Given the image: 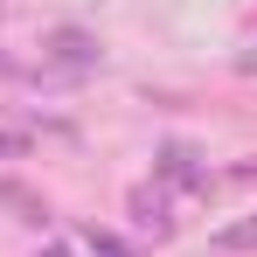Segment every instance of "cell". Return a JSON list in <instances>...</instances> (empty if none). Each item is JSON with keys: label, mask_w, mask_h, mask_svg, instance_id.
Returning a JSON list of instances; mask_svg holds the SVG:
<instances>
[{"label": "cell", "mask_w": 257, "mask_h": 257, "mask_svg": "<svg viewBox=\"0 0 257 257\" xmlns=\"http://www.w3.org/2000/svg\"><path fill=\"white\" fill-rule=\"evenodd\" d=\"M49 257H63V250H49Z\"/></svg>", "instance_id": "7"}, {"label": "cell", "mask_w": 257, "mask_h": 257, "mask_svg": "<svg viewBox=\"0 0 257 257\" xmlns=\"http://www.w3.org/2000/svg\"><path fill=\"white\" fill-rule=\"evenodd\" d=\"M132 222H139V229H153V236H167L174 229V215H167V188H132Z\"/></svg>", "instance_id": "2"}, {"label": "cell", "mask_w": 257, "mask_h": 257, "mask_svg": "<svg viewBox=\"0 0 257 257\" xmlns=\"http://www.w3.org/2000/svg\"><path fill=\"white\" fill-rule=\"evenodd\" d=\"M49 49H56L63 63H77V70H84V63H97V35H90V28H56V35H49Z\"/></svg>", "instance_id": "3"}, {"label": "cell", "mask_w": 257, "mask_h": 257, "mask_svg": "<svg viewBox=\"0 0 257 257\" xmlns=\"http://www.w3.org/2000/svg\"><path fill=\"white\" fill-rule=\"evenodd\" d=\"M84 243H90V250H97V257H132L125 243H118V236H111V229H84Z\"/></svg>", "instance_id": "6"}, {"label": "cell", "mask_w": 257, "mask_h": 257, "mask_svg": "<svg viewBox=\"0 0 257 257\" xmlns=\"http://www.w3.org/2000/svg\"><path fill=\"white\" fill-rule=\"evenodd\" d=\"M215 250H257V215L250 222H229V229L215 236Z\"/></svg>", "instance_id": "5"}, {"label": "cell", "mask_w": 257, "mask_h": 257, "mask_svg": "<svg viewBox=\"0 0 257 257\" xmlns=\"http://www.w3.org/2000/svg\"><path fill=\"white\" fill-rule=\"evenodd\" d=\"M160 174H167L174 188H209V167H202V153L188 139H167L160 146Z\"/></svg>", "instance_id": "1"}, {"label": "cell", "mask_w": 257, "mask_h": 257, "mask_svg": "<svg viewBox=\"0 0 257 257\" xmlns=\"http://www.w3.org/2000/svg\"><path fill=\"white\" fill-rule=\"evenodd\" d=\"M0 202L7 209H21V222H49V202H35L28 188H14V181H0Z\"/></svg>", "instance_id": "4"}]
</instances>
